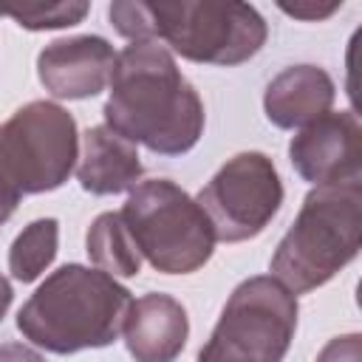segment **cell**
Wrapping results in <instances>:
<instances>
[{
  "label": "cell",
  "instance_id": "1",
  "mask_svg": "<svg viewBox=\"0 0 362 362\" xmlns=\"http://www.w3.org/2000/svg\"><path fill=\"white\" fill-rule=\"evenodd\" d=\"M105 127L158 156L189 153L204 133V102L178 71L170 48L130 42L116 54Z\"/></svg>",
  "mask_w": 362,
  "mask_h": 362
},
{
  "label": "cell",
  "instance_id": "2",
  "mask_svg": "<svg viewBox=\"0 0 362 362\" xmlns=\"http://www.w3.org/2000/svg\"><path fill=\"white\" fill-rule=\"evenodd\" d=\"M110 25L130 42H167L175 54L204 65H240L266 42V20L249 3H113Z\"/></svg>",
  "mask_w": 362,
  "mask_h": 362
},
{
  "label": "cell",
  "instance_id": "3",
  "mask_svg": "<svg viewBox=\"0 0 362 362\" xmlns=\"http://www.w3.org/2000/svg\"><path fill=\"white\" fill-rule=\"evenodd\" d=\"M133 305L116 277L68 263L51 272L17 314L20 334L51 354H76L116 342Z\"/></svg>",
  "mask_w": 362,
  "mask_h": 362
},
{
  "label": "cell",
  "instance_id": "4",
  "mask_svg": "<svg viewBox=\"0 0 362 362\" xmlns=\"http://www.w3.org/2000/svg\"><path fill=\"white\" fill-rule=\"evenodd\" d=\"M362 240V184L337 181L311 187L303 206L272 255V277L291 294L325 286L345 269Z\"/></svg>",
  "mask_w": 362,
  "mask_h": 362
},
{
  "label": "cell",
  "instance_id": "5",
  "mask_svg": "<svg viewBox=\"0 0 362 362\" xmlns=\"http://www.w3.org/2000/svg\"><path fill=\"white\" fill-rule=\"evenodd\" d=\"M76 122L62 105L28 102L0 122V226L23 195L62 187L76 170Z\"/></svg>",
  "mask_w": 362,
  "mask_h": 362
},
{
  "label": "cell",
  "instance_id": "6",
  "mask_svg": "<svg viewBox=\"0 0 362 362\" xmlns=\"http://www.w3.org/2000/svg\"><path fill=\"white\" fill-rule=\"evenodd\" d=\"M122 218L139 255L161 274H192L212 257L215 232L206 212L167 178L136 184Z\"/></svg>",
  "mask_w": 362,
  "mask_h": 362
},
{
  "label": "cell",
  "instance_id": "7",
  "mask_svg": "<svg viewBox=\"0 0 362 362\" xmlns=\"http://www.w3.org/2000/svg\"><path fill=\"white\" fill-rule=\"evenodd\" d=\"M297 294L272 274L243 280L226 300L198 362H283L297 331Z\"/></svg>",
  "mask_w": 362,
  "mask_h": 362
},
{
  "label": "cell",
  "instance_id": "8",
  "mask_svg": "<svg viewBox=\"0 0 362 362\" xmlns=\"http://www.w3.org/2000/svg\"><path fill=\"white\" fill-rule=\"evenodd\" d=\"M215 240L240 243L257 238L283 204V184L269 156L249 150L232 156L198 192Z\"/></svg>",
  "mask_w": 362,
  "mask_h": 362
},
{
  "label": "cell",
  "instance_id": "9",
  "mask_svg": "<svg viewBox=\"0 0 362 362\" xmlns=\"http://www.w3.org/2000/svg\"><path fill=\"white\" fill-rule=\"evenodd\" d=\"M288 158L314 187L362 178V127L356 113H325L300 127L288 144Z\"/></svg>",
  "mask_w": 362,
  "mask_h": 362
},
{
  "label": "cell",
  "instance_id": "10",
  "mask_svg": "<svg viewBox=\"0 0 362 362\" xmlns=\"http://www.w3.org/2000/svg\"><path fill=\"white\" fill-rule=\"evenodd\" d=\"M116 51L105 37L82 34L48 42L37 57V74L57 99H90L110 82Z\"/></svg>",
  "mask_w": 362,
  "mask_h": 362
},
{
  "label": "cell",
  "instance_id": "11",
  "mask_svg": "<svg viewBox=\"0 0 362 362\" xmlns=\"http://www.w3.org/2000/svg\"><path fill=\"white\" fill-rule=\"evenodd\" d=\"M122 334L136 362H173L187 345L189 320L175 297L150 291L133 300Z\"/></svg>",
  "mask_w": 362,
  "mask_h": 362
},
{
  "label": "cell",
  "instance_id": "12",
  "mask_svg": "<svg viewBox=\"0 0 362 362\" xmlns=\"http://www.w3.org/2000/svg\"><path fill=\"white\" fill-rule=\"evenodd\" d=\"M334 105V79L317 65H291L283 68L266 88L263 107L272 124L283 130L305 127L320 116L331 113Z\"/></svg>",
  "mask_w": 362,
  "mask_h": 362
},
{
  "label": "cell",
  "instance_id": "13",
  "mask_svg": "<svg viewBox=\"0 0 362 362\" xmlns=\"http://www.w3.org/2000/svg\"><path fill=\"white\" fill-rule=\"evenodd\" d=\"M144 167L133 141L122 139L110 127L99 124L82 136V153L76 158V181L90 195H116L133 189Z\"/></svg>",
  "mask_w": 362,
  "mask_h": 362
},
{
  "label": "cell",
  "instance_id": "14",
  "mask_svg": "<svg viewBox=\"0 0 362 362\" xmlns=\"http://www.w3.org/2000/svg\"><path fill=\"white\" fill-rule=\"evenodd\" d=\"M85 246L96 269L110 277H136L141 272V255L133 243V235L122 212H102L90 223Z\"/></svg>",
  "mask_w": 362,
  "mask_h": 362
},
{
  "label": "cell",
  "instance_id": "15",
  "mask_svg": "<svg viewBox=\"0 0 362 362\" xmlns=\"http://www.w3.org/2000/svg\"><path fill=\"white\" fill-rule=\"evenodd\" d=\"M59 243V223L57 218H37L31 221L8 249V272L20 283L37 280L57 257Z\"/></svg>",
  "mask_w": 362,
  "mask_h": 362
},
{
  "label": "cell",
  "instance_id": "16",
  "mask_svg": "<svg viewBox=\"0 0 362 362\" xmlns=\"http://www.w3.org/2000/svg\"><path fill=\"white\" fill-rule=\"evenodd\" d=\"M88 3H31L23 8H8L0 6V17H11L17 25L31 28V31H45V28H65L82 23L88 14Z\"/></svg>",
  "mask_w": 362,
  "mask_h": 362
},
{
  "label": "cell",
  "instance_id": "17",
  "mask_svg": "<svg viewBox=\"0 0 362 362\" xmlns=\"http://www.w3.org/2000/svg\"><path fill=\"white\" fill-rule=\"evenodd\" d=\"M362 359V342L359 334L334 337L317 356V362H359Z\"/></svg>",
  "mask_w": 362,
  "mask_h": 362
},
{
  "label": "cell",
  "instance_id": "18",
  "mask_svg": "<svg viewBox=\"0 0 362 362\" xmlns=\"http://www.w3.org/2000/svg\"><path fill=\"white\" fill-rule=\"evenodd\" d=\"M342 6V0L337 3H280V8L286 11V14H291V17H297V20H308V23H317V20H325V17H331L337 8Z\"/></svg>",
  "mask_w": 362,
  "mask_h": 362
},
{
  "label": "cell",
  "instance_id": "19",
  "mask_svg": "<svg viewBox=\"0 0 362 362\" xmlns=\"http://www.w3.org/2000/svg\"><path fill=\"white\" fill-rule=\"evenodd\" d=\"M0 362H45V356L23 342H3L0 345Z\"/></svg>",
  "mask_w": 362,
  "mask_h": 362
},
{
  "label": "cell",
  "instance_id": "20",
  "mask_svg": "<svg viewBox=\"0 0 362 362\" xmlns=\"http://www.w3.org/2000/svg\"><path fill=\"white\" fill-rule=\"evenodd\" d=\"M11 297H14V291H11V283L0 274V320L6 317V311H8V305H11Z\"/></svg>",
  "mask_w": 362,
  "mask_h": 362
}]
</instances>
